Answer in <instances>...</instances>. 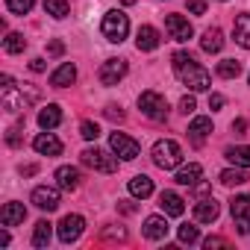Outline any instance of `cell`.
<instances>
[{"label": "cell", "instance_id": "6da1fadb", "mask_svg": "<svg viewBox=\"0 0 250 250\" xmlns=\"http://www.w3.org/2000/svg\"><path fill=\"white\" fill-rule=\"evenodd\" d=\"M174 74H177V80H180L183 85H188L191 91H206V88L212 85L209 71L200 68V65L194 62V56H188V53H174Z\"/></svg>", "mask_w": 250, "mask_h": 250}, {"label": "cell", "instance_id": "7a4b0ae2", "mask_svg": "<svg viewBox=\"0 0 250 250\" xmlns=\"http://www.w3.org/2000/svg\"><path fill=\"white\" fill-rule=\"evenodd\" d=\"M0 83H3V85H0V103H3L6 112H24V109L39 97V91H36L33 85H27V83H24V85H15L9 74L0 77Z\"/></svg>", "mask_w": 250, "mask_h": 250}, {"label": "cell", "instance_id": "3957f363", "mask_svg": "<svg viewBox=\"0 0 250 250\" xmlns=\"http://www.w3.org/2000/svg\"><path fill=\"white\" fill-rule=\"evenodd\" d=\"M150 156H153V162H156L162 171H171V168H177V165L183 162V150H180V145H177V142H171V139L156 142Z\"/></svg>", "mask_w": 250, "mask_h": 250}, {"label": "cell", "instance_id": "277c9868", "mask_svg": "<svg viewBox=\"0 0 250 250\" xmlns=\"http://www.w3.org/2000/svg\"><path fill=\"white\" fill-rule=\"evenodd\" d=\"M100 30H103V36L109 42H124V39H127V33H130V18L124 15L121 9H112V12L103 15Z\"/></svg>", "mask_w": 250, "mask_h": 250}, {"label": "cell", "instance_id": "5b68a950", "mask_svg": "<svg viewBox=\"0 0 250 250\" xmlns=\"http://www.w3.org/2000/svg\"><path fill=\"white\" fill-rule=\"evenodd\" d=\"M80 162L91 171H100V174H115L118 171V159L109 156L106 150H97V147H85L80 153Z\"/></svg>", "mask_w": 250, "mask_h": 250}, {"label": "cell", "instance_id": "8992f818", "mask_svg": "<svg viewBox=\"0 0 250 250\" xmlns=\"http://www.w3.org/2000/svg\"><path fill=\"white\" fill-rule=\"evenodd\" d=\"M139 109H142V115L150 118V121H165V118H168V100H165L159 91H142Z\"/></svg>", "mask_w": 250, "mask_h": 250}, {"label": "cell", "instance_id": "52a82bcc", "mask_svg": "<svg viewBox=\"0 0 250 250\" xmlns=\"http://www.w3.org/2000/svg\"><path fill=\"white\" fill-rule=\"evenodd\" d=\"M83 229H85V221H83V215H65L62 221H59V241L62 244H74L80 235H83Z\"/></svg>", "mask_w": 250, "mask_h": 250}, {"label": "cell", "instance_id": "ba28073f", "mask_svg": "<svg viewBox=\"0 0 250 250\" xmlns=\"http://www.w3.org/2000/svg\"><path fill=\"white\" fill-rule=\"evenodd\" d=\"M109 147H112V153H115V156H121V159H136V156H139V150H142L136 139L124 136V133H112V136H109Z\"/></svg>", "mask_w": 250, "mask_h": 250}, {"label": "cell", "instance_id": "9c48e42d", "mask_svg": "<svg viewBox=\"0 0 250 250\" xmlns=\"http://www.w3.org/2000/svg\"><path fill=\"white\" fill-rule=\"evenodd\" d=\"M97 77H100L103 85H118L124 77H127V62H124V59H106V62L100 65Z\"/></svg>", "mask_w": 250, "mask_h": 250}, {"label": "cell", "instance_id": "30bf717a", "mask_svg": "<svg viewBox=\"0 0 250 250\" xmlns=\"http://www.w3.org/2000/svg\"><path fill=\"white\" fill-rule=\"evenodd\" d=\"M229 209H232V218H235V224H238V232L244 235L247 227H250V194H238V197H232Z\"/></svg>", "mask_w": 250, "mask_h": 250}, {"label": "cell", "instance_id": "8fae6325", "mask_svg": "<svg viewBox=\"0 0 250 250\" xmlns=\"http://www.w3.org/2000/svg\"><path fill=\"white\" fill-rule=\"evenodd\" d=\"M165 27H168V36H171L174 42H188V39L194 36L191 24H188L183 15H165Z\"/></svg>", "mask_w": 250, "mask_h": 250}, {"label": "cell", "instance_id": "7c38bea8", "mask_svg": "<svg viewBox=\"0 0 250 250\" xmlns=\"http://www.w3.org/2000/svg\"><path fill=\"white\" fill-rule=\"evenodd\" d=\"M33 203H36L42 212H53V209L59 206V191L50 188V186H39V188H33Z\"/></svg>", "mask_w": 250, "mask_h": 250}, {"label": "cell", "instance_id": "4fadbf2b", "mask_svg": "<svg viewBox=\"0 0 250 250\" xmlns=\"http://www.w3.org/2000/svg\"><path fill=\"white\" fill-rule=\"evenodd\" d=\"M159 209H162L165 215L180 218V215L186 212V200H183L177 191H162V194H159Z\"/></svg>", "mask_w": 250, "mask_h": 250}, {"label": "cell", "instance_id": "5bb4252c", "mask_svg": "<svg viewBox=\"0 0 250 250\" xmlns=\"http://www.w3.org/2000/svg\"><path fill=\"white\" fill-rule=\"evenodd\" d=\"M33 147H36L42 156H59V153H62V142H59L53 133H42V136H36Z\"/></svg>", "mask_w": 250, "mask_h": 250}, {"label": "cell", "instance_id": "9a60e30c", "mask_svg": "<svg viewBox=\"0 0 250 250\" xmlns=\"http://www.w3.org/2000/svg\"><path fill=\"white\" fill-rule=\"evenodd\" d=\"M218 215H221V206H218L215 197H206V200H200V203L194 206V218H197L200 224H212Z\"/></svg>", "mask_w": 250, "mask_h": 250}, {"label": "cell", "instance_id": "2e32d148", "mask_svg": "<svg viewBox=\"0 0 250 250\" xmlns=\"http://www.w3.org/2000/svg\"><path fill=\"white\" fill-rule=\"evenodd\" d=\"M232 39L244 50H250V15H235L232 21Z\"/></svg>", "mask_w": 250, "mask_h": 250}, {"label": "cell", "instance_id": "e0dca14e", "mask_svg": "<svg viewBox=\"0 0 250 250\" xmlns=\"http://www.w3.org/2000/svg\"><path fill=\"white\" fill-rule=\"evenodd\" d=\"M24 218H27L24 203H6L3 212H0V224L3 227H18V224H24Z\"/></svg>", "mask_w": 250, "mask_h": 250}, {"label": "cell", "instance_id": "ac0fdd59", "mask_svg": "<svg viewBox=\"0 0 250 250\" xmlns=\"http://www.w3.org/2000/svg\"><path fill=\"white\" fill-rule=\"evenodd\" d=\"M209 133H212V118H203V115H200V118H194V121L188 124V136H191V145H197V147L203 145V139H206Z\"/></svg>", "mask_w": 250, "mask_h": 250}, {"label": "cell", "instance_id": "d6986e66", "mask_svg": "<svg viewBox=\"0 0 250 250\" xmlns=\"http://www.w3.org/2000/svg\"><path fill=\"white\" fill-rule=\"evenodd\" d=\"M142 232H145L150 241H159V238H165V235H168V221H165V218H159V215H150V218L145 221Z\"/></svg>", "mask_w": 250, "mask_h": 250}, {"label": "cell", "instance_id": "ffe728a7", "mask_svg": "<svg viewBox=\"0 0 250 250\" xmlns=\"http://www.w3.org/2000/svg\"><path fill=\"white\" fill-rule=\"evenodd\" d=\"M59 124H62V109L56 103H50V106H44L39 112V127L42 130H53V127H59Z\"/></svg>", "mask_w": 250, "mask_h": 250}, {"label": "cell", "instance_id": "44dd1931", "mask_svg": "<svg viewBox=\"0 0 250 250\" xmlns=\"http://www.w3.org/2000/svg\"><path fill=\"white\" fill-rule=\"evenodd\" d=\"M136 47L139 50H156L159 47V33L153 30V27H139V33H136Z\"/></svg>", "mask_w": 250, "mask_h": 250}, {"label": "cell", "instance_id": "7402d4cb", "mask_svg": "<svg viewBox=\"0 0 250 250\" xmlns=\"http://www.w3.org/2000/svg\"><path fill=\"white\" fill-rule=\"evenodd\" d=\"M77 80V68L71 65V62H65L62 68H56L53 74H50V85L53 88H65V85H71Z\"/></svg>", "mask_w": 250, "mask_h": 250}, {"label": "cell", "instance_id": "603a6c76", "mask_svg": "<svg viewBox=\"0 0 250 250\" xmlns=\"http://www.w3.org/2000/svg\"><path fill=\"white\" fill-rule=\"evenodd\" d=\"M56 183H59V188L74 191V188H80V171L71 168V165H62V168L56 171Z\"/></svg>", "mask_w": 250, "mask_h": 250}, {"label": "cell", "instance_id": "cb8c5ba5", "mask_svg": "<svg viewBox=\"0 0 250 250\" xmlns=\"http://www.w3.org/2000/svg\"><path fill=\"white\" fill-rule=\"evenodd\" d=\"M200 47H203L206 53H221V47H224L221 30H218V27H209V30L203 33V39H200Z\"/></svg>", "mask_w": 250, "mask_h": 250}, {"label": "cell", "instance_id": "d4e9b609", "mask_svg": "<svg viewBox=\"0 0 250 250\" xmlns=\"http://www.w3.org/2000/svg\"><path fill=\"white\" fill-rule=\"evenodd\" d=\"M200 174H203V168H200L197 162L183 165V168L177 171V183H180V186H197V183H200Z\"/></svg>", "mask_w": 250, "mask_h": 250}, {"label": "cell", "instance_id": "484cf974", "mask_svg": "<svg viewBox=\"0 0 250 250\" xmlns=\"http://www.w3.org/2000/svg\"><path fill=\"white\" fill-rule=\"evenodd\" d=\"M130 194H133V197H142V200L150 197V194H153V180L145 177V174L133 177V180H130Z\"/></svg>", "mask_w": 250, "mask_h": 250}, {"label": "cell", "instance_id": "4316f807", "mask_svg": "<svg viewBox=\"0 0 250 250\" xmlns=\"http://www.w3.org/2000/svg\"><path fill=\"white\" fill-rule=\"evenodd\" d=\"M50 227H53V224H47V221H39V224H36V229H33V244H36V247H47V244H50V235H53Z\"/></svg>", "mask_w": 250, "mask_h": 250}, {"label": "cell", "instance_id": "83f0119b", "mask_svg": "<svg viewBox=\"0 0 250 250\" xmlns=\"http://www.w3.org/2000/svg\"><path fill=\"white\" fill-rule=\"evenodd\" d=\"M227 159L238 168H250V145L247 147H227Z\"/></svg>", "mask_w": 250, "mask_h": 250}, {"label": "cell", "instance_id": "f1b7e54d", "mask_svg": "<svg viewBox=\"0 0 250 250\" xmlns=\"http://www.w3.org/2000/svg\"><path fill=\"white\" fill-rule=\"evenodd\" d=\"M247 180H250V177H247V174H244V168H238V165L221 174V183H224V186H244Z\"/></svg>", "mask_w": 250, "mask_h": 250}, {"label": "cell", "instance_id": "f546056e", "mask_svg": "<svg viewBox=\"0 0 250 250\" xmlns=\"http://www.w3.org/2000/svg\"><path fill=\"white\" fill-rule=\"evenodd\" d=\"M24 47H27L24 33H9L6 42H3V50H6V53H24Z\"/></svg>", "mask_w": 250, "mask_h": 250}, {"label": "cell", "instance_id": "4dcf8cb0", "mask_svg": "<svg viewBox=\"0 0 250 250\" xmlns=\"http://www.w3.org/2000/svg\"><path fill=\"white\" fill-rule=\"evenodd\" d=\"M238 74H241V62H238V59H224V62H218V77L232 80V77H238Z\"/></svg>", "mask_w": 250, "mask_h": 250}, {"label": "cell", "instance_id": "1f68e13d", "mask_svg": "<svg viewBox=\"0 0 250 250\" xmlns=\"http://www.w3.org/2000/svg\"><path fill=\"white\" fill-rule=\"evenodd\" d=\"M44 12L53 18H65L71 12V6H68V0H44Z\"/></svg>", "mask_w": 250, "mask_h": 250}, {"label": "cell", "instance_id": "d6a6232c", "mask_svg": "<svg viewBox=\"0 0 250 250\" xmlns=\"http://www.w3.org/2000/svg\"><path fill=\"white\" fill-rule=\"evenodd\" d=\"M33 3H36V0H6V9L15 12V15H30Z\"/></svg>", "mask_w": 250, "mask_h": 250}, {"label": "cell", "instance_id": "836d02e7", "mask_svg": "<svg viewBox=\"0 0 250 250\" xmlns=\"http://www.w3.org/2000/svg\"><path fill=\"white\" fill-rule=\"evenodd\" d=\"M197 238H200V232H197L194 224H183V227H180V241H183V244H194Z\"/></svg>", "mask_w": 250, "mask_h": 250}, {"label": "cell", "instance_id": "e575fe53", "mask_svg": "<svg viewBox=\"0 0 250 250\" xmlns=\"http://www.w3.org/2000/svg\"><path fill=\"white\" fill-rule=\"evenodd\" d=\"M80 136L85 139V142H97V136H100V127L94 121H83V127H80Z\"/></svg>", "mask_w": 250, "mask_h": 250}, {"label": "cell", "instance_id": "d590c367", "mask_svg": "<svg viewBox=\"0 0 250 250\" xmlns=\"http://www.w3.org/2000/svg\"><path fill=\"white\" fill-rule=\"evenodd\" d=\"M186 6H188V12H194V15H203V12H206V0H186Z\"/></svg>", "mask_w": 250, "mask_h": 250}, {"label": "cell", "instance_id": "8d00e7d4", "mask_svg": "<svg viewBox=\"0 0 250 250\" xmlns=\"http://www.w3.org/2000/svg\"><path fill=\"white\" fill-rule=\"evenodd\" d=\"M65 53V44L59 42V39H53L50 44H47V56H62Z\"/></svg>", "mask_w": 250, "mask_h": 250}, {"label": "cell", "instance_id": "74e56055", "mask_svg": "<svg viewBox=\"0 0 250 250\" xmlns=\"http://www.w3.org/2000/svg\"><path fill=\"white\" fill-rule=\"evenodd\" d=\"M194 109H197V103H194V97H191V94H188V97H183V100H180V112H186V115H191V112H194Z\"/></svg>", "mask_w": 250, "mask_h": 250}, {"label": "cell", "instance_id": "f35d334b", "mask_svg": "<svg viewBox=\"0 0 250 250\" xmlns=\"http://www.w3.org/2000/svg\"><path fill=\"white\" fill-rule=\"evenodd\" d=\"M18 133H21V127H12V130L6 133V145H9V147H18V145H21V136H18Z\"/></svg>", "mask_w": 250, "mask_h": 250}, {"label": "cell", "instance_id": "ab89813d", "mask_svg": "<svg viewBox=\"0 0 250 250\" xmlns=\"http://www.w3.org/2000/svg\"><path fill=\"white\" fill-rule=\"evenodd\" d=\"M103 238H118V241H124V238H127V229H124V227H118V229H103Z\"/></svg>", "mask_w": 250, "mask_h": 250}, {"label": "cell", "instance_id": "60d3db41", "mask_svg": "<svg viewBox=\"0 0 250 250\" xmlns=\"http://www.w3.org/2000/svg\"><path fill=\"white\" fill-rule=\"evenodd\" d=\"M221 106H224V97H221V94H209V109H215V112H218Z\"/></svg>", "mask_w": 250, "mask_h": 250}, {"label": "cell", "instance_id": "b9f144b4", "mask_svg": "<svg viewBox=\"0 0 250 250\" xmlns=\"http://www.w3.org/2000/svg\"><path fill=\"white\" fill-rule=\"evenodd\" d=\"M106 118H112V121H124V112H121L118 106H109V109H106Z\"/></svg>", "mask_w": 250, "mask_h": 250}, {"label": "cell", "instance_id": "7bdbcfd3", "mask_svg": "<svg viewBox=\"0 0 250 250\" xmlns=\"http://www.w3.org/2000/svg\"><path fill=\"white\" fill-rule=\"evenodd\" d=\"M203 244H206V247H209V250H212V247H224V244H227V241H224V238H218V235H209V238H206V241H203Z\"/></svg>", "mask_w": 250, "mask_h": 250}, {"label": "cell", "instance_id": "ee69618b", "mask_svg": "<svg viewBox=\"0 0 250 250\" xmlns=\"http://www.w3.org/2000/svg\"><path fill=\"white\" fill-rule=\"evenodd\" d=\"M118 209H121L124 215H130V212H136V206H133L130 200H118Z\"/></svg>", "mask_w": 250, "mask_h": 250}, {"label": "cell", "instance_id": "f6af8a7d", "mask_svg": "<svg viewBox=\"0 0 250 250\" xmlns=\"http://www.w3.org/2000/svg\"><path fill=\"white\" fill-rule=\"evenodd\" d=\"M232 130H235V133H244V130H247V121H244V118L232 121Z\"/></svg>", "mask_w": 250, "mask_h": 250}, {"label": "cell", "instance_id": "bcb514c9", "mask_svg": "<svg viewBox=\"0 0 250 250\" xmlns=\"http://www.w3.org/2000/svg\"><path fill=\"white\" fill-rule=\"evenodd\" d=\"M30 68H33L36 74H42V71H44V59H33V62H30Z\"/></svg>", "mask_w": 250, "mask_h": 250}]
</instances>
